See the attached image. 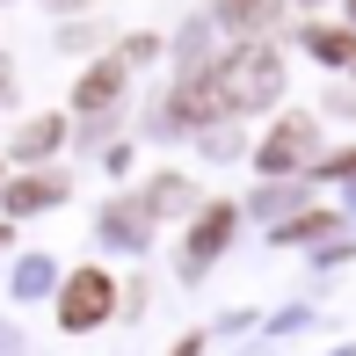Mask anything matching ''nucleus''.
Wrapping results in <instances>:
<instances>
[{
    "instance_id": "11",
    "label": "nucleus",
    "mask_w": 356,
    "mask_h": 356,
    "mask_svg": "<svg viewBox=\"0 0 356 356\" xmlns=\"http://www.w3.org/2000/svg\"><path fill=\"white\" fill-rule=\"evenodd\" d=\"M0 240H8V225H0Z\"/></svg>"
},
{
    "instance_id": "12",
    "label": "nucleus",
    "mask_w": 356,
    "mask_h": 356,
    "mask_svg": "<svg viewBox=\"0 0 356 356\" xmlns=\"http://www.w3.org/2000/svg\"><path fill=\"white\" fill-rule=\"evenodd\" d=\"M349 8H356V0H349Z\"/></svg>"
},
{
    "instance_id": "6",
    "label": "nucleus",
    "mask_w": 356,
    "mask_h": 356,
    "mask_svg": "<svg viewBox=\"0 0 356 356\" xmlns=\"http://www.w3.org/2000/svg\"><path fill=\"white\" fill-rule=\"evenodd\" d=\"M58 131H66L58 117H37L22 138H15V160H37V153H51V145H58Z\"/></svg>"
},
{
    "instance_id": "1",
    "label": "nucleus",
    "mask_w": 356,
    "mask_h": 356,
    "mask_svg": "<svg viewBox=\"0 0 356 356\" xmlns=\"http://www.w3.org/2000/svg\"><path fill=\"white\" fill-rule=\"evenodd\" d=\"M277 80H284L277 51H269V44H248V51H233V58L211 73V88H218L225 109H254V102H269V95H277Z\"/></svg>"
},
{
    "instance_id": "4",
    "label": "nucleus",
    "mask_w": 356,
    "mask_h": 356,
    "mask_svg": "<svg viewBox=\"0 0 356 356\" xmlns=\"http://www.w3.org/2000/svg\"><path fill=\"white\" fill-rule=\"evenodd\" d=\"M124 73H131V58H102V66H88L80 73V88H73V102L80 109H109L124 95Z\"/></svg>"
},
{
    "instance_id": "10",
    "label": "nucleus",
    "mask_w": 356,
    "mask_h": 356,
    "mask_svg": "<svg viewBox=\"0 0 356 356\" xmlns=\"http://www.w3.org/2000/svg\"><path fill=\"white\" fill-rule=\"evenodd\" d=\"M0 88H8V58H0Z\"/></svg>"
},
{
    "instance_id": "3",
    "label": "nucleus",
    "mask_w": 356,
    "mask_h": 356,
    "mask_svg": "<svg viewBox=\"0 0 356 356\" xmlns=\"http://www.w3.org/2000/svg\"><path fill=\"white\" fill-rule=\"evenodd\" d=\"M305 153H313V124H305V117H284L277 131H269V145H262V168L269 175H291V168H305Z\"/></svg>"
},
{
    "instance_id": "8",
    "label": "nucleus",
    "mask_w": 356,
    "mask_h": 356,
    "mask_svg": "<svg viewBox=\"0 0 356 356\" xmlns=\"http://www.w3.org/2000/svg\"><path fill=\"white\" fill-rule=\"evenodd\" d=\"M218 15H225V22H269V15H277V0H218Z\"/></svg>"
},
{
    "instance_id": "2",
    "label": "nucleus",
    "mask_w": 356,
    "mask_h": 356,
    "mask_svg": "<svg viewBox=\"0 0 356 356\" xmlns=\"http://www.w3.org/2000/svg\"><path fill=\"white\" fill-rule=\"evenodd\" d=\"M109 305H117V291H109L102 269H73V284L58 291V320H66V327H102Z\"/></svg>"
},
{
    "instance_id": "9",
    "label": "nucleus",
    "mask_w": 356,
    "mask_h": 356,
    "mask_svg": "<svg viewBox=\"0 0 356 356\" xmlns=\"http://www.w3.org/2000/svg\"><path fill=\"white\" fill-rule=\"evenodd\" d=\"M313 51H320V58H349L356 44L342 37V29H313Z\"/></svg>"
},
{
    "instance_id": "7",
    "label": "nucleus",
    "mask_w": 356,
    "mask_h": 356,
    "mask_svg": "<svg viewBox=\"0 0 356 356\" xmlns=\"http://www.w3.org/2000/svg\"><path fill=\"white\" fill-rule=\"evenodd\" d=\"M37 204H58V182H51V175H44V182H15V189H8V211H15V218L37 211Z\"/></svg>"
},
{
    "instance_id": "5",
    "label": "nucleus",
    "mask_w": 356,
    "mask_h": 356,
    "mask_svg": "<svg viewBox=\"0 0 356 356\" xmlns=\"http://www.w3.org/2000/svg\"><path fill=\"white\" fill-rule=\"evenodd\" d=\"M225 233H233V211H225V204H211V211H204V233H197V240L182 248V262H204V254H211Z\"/></svg>"
}]
</instances>
